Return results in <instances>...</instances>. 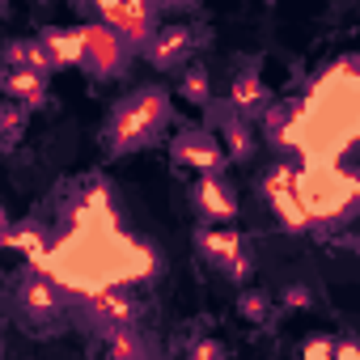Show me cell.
I'll return each mask as SVG.
<instances>
[{
	"label": "cell",
	"mask_w": 360,
	"mask_h": 360,
	"mask_svg": "<svg viewBox=\"0 0 360 360\" xmlns=\"http://www.w3.org/2000/svg\"><path fill=\"white\" fill-rule=\"evenodd\" d=\"M169 119H174V106H169V98H165L161 89H140V94L123 98V102L115 106V115H110V127H106V148H110V157H123V153H131V148L153 144V140L165 131Z\"/></svg>",
	"instance_id": "1"
},
{
	"label": "cell",
	"mask_w": 360,
	"mask_h": 360,
	"mask_svg": "<svg viewBox=\"0 0 360 360\" xmlns=\"http://www.w3.org/2000/svg\"><path fill=\"white\" fill-rule=\"evenodd\" d=\"M13 305H18V314L26 318V326H56V322L68 314V297H64L47 276H34V267L18 280Z\"/></svg>",
	"instance_id": "2"
},
{
	"label": "cell",
	"mask_w": 360,
	"mask_h": 360,
	"mask_svg": "<svg viewBox=\"0 0 360 360\" xmlns=\"http://www.w3.org/2000/svg\"><path fill=\"white\" fill-rule=\"evenodd\" d=\"M72 305H77V309L85 314V322H89V326H98L102 335H106V330L136 326V318H140L136 297H131V292H123V288H94L89 297H72Z\"/></svg>",
	"instance_id": "3"
},
{
	"label": "cell",
	"mask_w": 360,
	"mask_h": 360,
	"mask_svg": "<svg viewBox=\"0 0 360 360\" xmlns=\"http://www.w3.org/2000/svg\"><path fill=\"white\" fill-rule=\"evenodd\" d=\"M81 39H85V68H89L94 77L110 81V77H119V72L127 68L131 47H127V39H123V34H115L110 26H102V22L81 26Z\"/></svg>",
	"instance_id": "4"
},
{
	"label": "cell",
	"mask_w": 360,
	"mask_h": 360,
	"mask_svg": "<svg viewBox=\"0 0 360 360\" xmlns=\"http://www.w3.org/2000/svg\"><path fill=\"white\" fill-rule=\"evenodd\" d=\"M94 18L102 26H110L115 34H123L131 51H144L157 34V9L153 5H102V9H94Z\"/></svg>",
	"instance_id": "5"
},
{
	"label": "cell",
	"mask_w": 360,
	"mask_h": 360,
	"mask_svg": "<svg viewBox=\"0 0 360 360\" xmlns=\"http://www.w3.org/2000/svg\"><path fill=\"white\" fill-rule=\"evenodd\" d=\"M200 255L208 259V263H217L233 284H246L250 280V271H255V263H250V255H246V242L238 238V233H221V229H200Z\"/></svg>",
	"instance_id": "6"
},
{
	"label": "cell",
	"mask_w": 360,
	"mask_h": 360,
	"mask_svg": "<svg viewBox=\"0 0 360 360\" xmlns=\"http://www.w3.org/2000/svg\"><path fill=\"white\" fill-rule=\"evenodd\" d=\"M169 157L174 161H183V165H191V169H200V178L204 174H221V165H225V153H221V144H217V136L212 131H183L174 144H169Z\"/></svg>",
	"instance_id": "7"
},
{
	"label": "cell",
	"mask_w": 360,
	"mask_h": 360,
	"mask_svg": "<svg viewBox=\"0 0 360 360\" xmlns=\"http://www.w3.org/2000/svg\"><path fill=\"white\" fill-rule=\"evenodd\" d=\"M191 47H195V34H191L187 26H169V30H157L153 43H148L140 56H144L148 64H157V68H178V64H187Z\"/></svg>",
	"instance_id": "8"
},
{
	"label": "cell",
	"mask_w": 360,
	"mask_h": 360,
	"mask_svg": "<svg viewBox=\"0 0 360 360\" xmlns=\"http://www.w3.org/2000/svg\"><path fill=\"white\" fill-rule=\"evenodd\" d=\"M191 195H195V208L204 212V221H233L238 217V204H233L229 187L221 183V174H204Z\"/></svg>",
	"instance_id": "9"
},
{
	"label": "cell",
	"mask_w": 360,
	"mask_h": 360,
	"mask_svg": "<svg viewBox=\"0 0 360 360\" xmlns=\"http://www.w3.org/2000/svg\"><path fill=\"white\" fill-rule=\"evenodd\" d=\"M208 115L221 123V131H225V153L233 157V161H250V153H255V136H250V123H246V115H238L233 106H208Z\"/></svg>",
	"instance_id": "10"
},
{
	"label": "cell",
	"mask_w": 360,
	"mask_h": 360,
	"mask_svg": "<svg viewBox=\"0 0 360 360\" xmlns=\"http://www.w3.org/2000/svg\"><path fill=\"white\" fill-rule=\"evenodd\" d=\"M5 68H13V72H39V77L56 72V64H51V56H47V47L39 39H9L5 43Z\"/></svg>",
	"instance_id": "11"
},
{
	"label": "cell",
	"mask_w": 360,
	"mask_h": 360,
	"mask_svg": "<svg viewBox=\"0 0 360 360\" xmlns=\"http://www.w3.org/2000/svg\"><path fill=\"white\" fill-rule=\"evenodd\" d=\"M39 43L47 47V56H51L56 68H77V64H85V39H81V30H56V26H47V30L39 34Z\"/></svg>",
	"instance_id": "12"
},
{
	"label": "cell",
	"mask_w": 360,
	"mask_h": 360,
	"mask_svg": "<svg viewBox=\"0 0 360 360\" xmlns=\"http://www.w3.org/2000/svg\"><path fill=\"white\" fill-rule=\"evenodd\" d=\"M0 89L9 94V102H18L26 110H39L47 102V77H39V72H13V68H5Z\"/></svg>",
	"instance_id": "13"
},
{
	"label": "cell",
	"mask_w": 360,
	"mask_h": 360,
	"mask_svg": "<svg viewBox=\"0 0 360 360\" xmlns=\"http://www.w3.org/2000/svg\"><path fill=\"white\" fill-rule=\"evenodd\" d=\"M263 102H271V98H267L259 72H255V68L238 72V77H233V89H229V106H233L238 115H250V110H259Z\"/></svg>",
	"instance_id": "14"
},
{
	"label": "cell",
	"mask_w": 360,
	"mask_h": 360,
	"mask_svg": "<svg viewBox=\"0 0 360 360\" xmlns=\"http://www.w3.org/2000/svg\"><path fill=\"white\" fill-rule=\"evenodd\" d=\"M106 360H148V343L140 339L136 326L106 330Z\"/></svg>",
	"instance_id": "15"
},
{
	"label": "cell",
	"mask_w": 360,
	"mask_h": 360,
	"mask_svg": "<svg viewBox=\"0 0 360 360\" xmlns=\"http://www.w3.org/2000/svg\"><path fill=\"white\" fill-rule=\"evenodd\" d=\"M178 94H183L191 106H212V81H208V72L204 68H187L183 72V81H178Z\"/></svg>",
	"instance_id": "16"
},
{
	"label": "cell",
	"mask_w": 360,
	"mask_h": 360,
	"mask_svg": "<svg viewBox=\"0 0 360 360\" xmlns=\"http://www.w3.org/2000/svg\"><path fill=\"white\" fill-rule=\"evenodd\" d=\"M5 246H13V250H26L30 259L43 250V229L34 225V221H26V225H13V221H5Z\"/></svg>",
	"instance_id": "17"
},
{
	"label": "cell",
	"mask_w": 360,
	"mask_h": 360,
	"mask_svg": "<svg viewBox=\"0 0 360 360\" xmlns=\"http://www.w3.org/2000/svg\"><path fill=\"white\" fill-rule=\"evenodd\" d=\"M271 309H276V301H271V292H263V288H250V292L238 297V314H242L246 322L267 326V322H271Z\"/></svg>",
	"instance_id": "18"
},
{
	"label": "cell",
	"mask_w": 360,
	"mask_h": 360,
	"mask_svg": "<svg viewBox=\"0 0 360 360\" xmlns=\"http://www.w3.org/2000/svg\"><path fill=\"white\" fill-rule=\"evenodd\" d=\"M26 106H18V102H5L0 106V127H5V153L9 148H18V140H22V127H26Z\"/></svg>",
	"instance_id": "19"
},
{
	"label": "cell",
	"mask_w": 360,
	"mask_h": 360,
	"mask_svg": "<svg viewBox=\"0 0 360 360\" xmlns=\"http://www.w3.org/2000/svg\"><path fill=\"white\" fill-rule=\"evenodd\" d=\"M309 301H314V292H309L305 284H288V288L276 297V305H280V309H288V314H297V309H309Z\"/></svg>",
	"instance_id": "20"
},
{
	"label": "cell",
	"mask_w": 360,
	"mask_h": 360,
	"mask_svg": "<svg viewBox=\"0 0 360 360\" xmlns=\"http://www.w3.org/2000/svg\"><path fill=\"white\" fill-rule=\"evenodd\" d=\"M301 360H335V339H326V335H314V339L301 347Z\"/></svg>",
	"instance_id": "21"
},
{
	"label": "cell",
	"mask_w": 360,
	"mask_h": 360,
	"mask_svg": "<svg viewBox=\"0 0 360 360\" xmlns=\"http://www.w3.org/2000/svg\"><path fill=\"white\" fill-rule=\"evenodd\" d=\"M187 360H225V347L217 343V339H200L195 347H191V356Z\"/></svg>",
	"instance_id": "22"
},
{
	"label": "cell",
	"mask_w": 360,
	"mask_h": 360,
	"mask_svg": "<svg viewBox=\"0 0 360 360\" xmlns=\"http://www.w3.org/2000/svg\"><path fill=\"white\" fill-rule=\"evenodd\" d=\"M335 360H360V343L356 339H339L335 343Z\"/></svg>",
	"instance_id": "23"
}]
</instances>
